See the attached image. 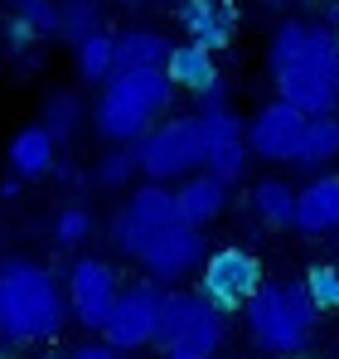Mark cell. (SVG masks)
Masks as SVG:
<instances>
[{"label":"cell","instance_id":"31","mask_svg":"<svg viewBox=\"0 0 339 359\" xmlns=\"http://www.w3.org/2000/svg\"><path fill=\"white\" fill-rule=\"evenodd\" d=\"M199 107H228V83L223 78H214V83L199 93Z\"/></svg>","mask_w":339,"mask_h":359},{"label":"cell","instance_id":"15","mask_svg":"<svg viewBox=\"0 0 339 359\" xmlns=\"http://www.w3.org/2000/svg\"><path fill=\"white\" fill-rule=\"evenodd\" d=\"M5 161H10V170H15V175H25V180L54 175V165H58V141H54V131H49L44 121L20 126V131L10 136V146H5Z\"/></svg>","mask_w":339,"mask_h":359},{"label":"cell","instance_id":"17","mask_svg":"<svg viewBox=\"0 0 339 359\" xmlns=\"http://www.w3.org/2000/svg\"><path fill=\"white\" fill-rule=\"evenodd\" d=\"M165 73L174 78V88L204 93V88L219 78V68H214V49H209V44H199V39L174 44V49H170V59H165Z\"/></svg>","mask_w":339,"mask_h":359},{"label":"cell","instance_id":"32","mask_svg":"<svg viewBox=\"0 0 339 359\" xmlns=\"http://www.w3.org/2000/svg\"><path fill=\"white\" fill-rule=\"evenodd\" d=\"M25 194V175H5L0 180V199H20Z\"/></svg>","mask_w":339,"mask_h":359},{"label":"cell","instance_id":"23","mask_svg":"<svg viewBox=\"0 0 339 359\" xmlns=\"http://www.w3.org/2000/svg\"><path fill=\"white\" fill-rule=\"evenodd\" d=\"M97 184H107V189H121L131 175H141V151H136V141H107V151H102V161H97Z\"/></svg>","mask_w":339,"mask_h":359},{"label":"cell","instance_id":"9","mask_svg":"<svg viewBox=\"0 0 339 359\" xmlns=\"http://www.w3.org/2000/svg\"><path fill=\"white\" fill-rule=\"evenodd\" d=\"M160 306H165V292L155 287V277H151V282L126 287V292L116 297L107 325H102V340L116 345V350H131V355H136V350H146V345H155Z\"/></svg>","mask_w":339,"mask_h":359},{"label":"cell","instance_id":"26","mask_svg":"<svg viewBox=\"0 0 339 359\" xmlns=\"http://www.w3.org/2000/svg\"><path fill=\"white\" fill-rule=\"evenodd\" d=\"M305 287L320 311H339V267L335 262H310L305 267Z\"/></svg>","mask_w":339,"mask_h":359},{"label":"cell","instance_id":"40","mask_svg":"<svg viewBox=\"0 0 339 359\" xmlns=\"http://www.w3.org/2000/svg\"><path fill=\"white\" fill-rule=\"evenodd\" d=\"M335 117H339V112H335Z\"/></svg>","mask_w":339,"mask_h":359},{"label":"cell","instance_id":"14","mask_svg":"<svg viewBox=\"0 0 339 359\" xmlns=\"http://www.w3.org/2000/svg\"><path fill=\"white\" fill-rule=\"evenodd\" d=\"M179 25L189 39L209 44L214 54L233 44V29H237V10L228 0H179Z\"/></svg>","mask_w":339,"mask_h":359},{"label":"cell","instance_id":"29","mask_svg":"<svg viewBox=\"0 0 339 359\" xmlns=\"http://www.w3.org/2000/svg\"><path fill=\"white\" fill-rule=\"evenodd\" d=\"M5 39H10V54H29V44H34V39H44V34H39L25 15H15V20H10V29H5Z\"/></svg>","mask_w":339,"mask_h":359},{"label":"cell","instance_id":"35","mask_svg":"<svg viewBox=\"0 0 339 359\" xmlns=\"http://www.w3.org/2000/svg\"><path fill=\"white\" fill-rule=\"evenodd\" d=\"M330 243H335V252H339V229H335V233H330Z\"/></svg>","mask_w":339,"mask_h":359},{"label":"cell","instance_id":"1","mask_svg":"<svg viewBox=\"0 0 339 359\" xmlns=\"http://www.w3.org/2000/svg\"><path fill=\"white\" fill-rule=\"evenodd\" d=\"M267 68L277 93L300 112H339V29L330 20H282L267 44Z\"/></svg>","mask_w":339,"mask_h":359},{"label":"cell","instance_id":"16","mask_svg":"<svg viewBox=\"0 0 339 359\" xmlns=\"http://www.w3.org/2000/svg\"><path fill=\"white\" fill-rule=\"evenodd\" d=\"M174 194H179L184 224H194V229H209V224L228 209V180L214 175L209 165H204V175H199V170H194V175H184V184H179Z\"/></svg>","mask_w":339,"mask_h":359},{"label":"cell","instance_id":"25","mask_svg":"<svg viewBox=\"0 0 339 359\" xmlns=\"http://www.w3.org/2000/svg\"><path fill=\"white\" fill-rule=\"evenodd\" d=\"M247 161H252V146H247V136H233V141H219V146H209V170H214V175H223L228 184L247 175Z\"/></svg>","mask_w":339,"mask_h":359},{"label":"cell","instance_id":"4","mask_svg":"<svg viewBox=\"0 0 339 359\" xmlns=\"http://www.w3.org/2000/svg\"><path fill=\"white\" fill-rule=\"evenodd\" d=\"M315 316H320V306L310 297L305 277L300 282H262V292L242 306L247 335L267 355H300L310 345Z\"/></svg>","mask_w":339,"mask_h":359},{"label":"cell","instance_id":"5","mask_svg":"<svg viewBox=\"0 0 339 359\" xmlns=\"http://www.w3.org/2000/svg\"><path fill=\"white\" fill-rule=\"evenodd\" d=\"M141 175L146 180H184L194 175L199 165H209V141H204V121L199 112L194 117H170V121H155L141 141Z\"/></svg>","mask_w":339,"mask_h":359},{"label":"cell","instance_id":"21","mask_svg":"<svg viewBox=\"0 0 339 359\" xmlns=\"http://www.w3.org/2000/svg\"><path fill=\"white\" fill-rule=\"evenodd\" d=\"M73 63H78L83 83H107L116 73V34H107V29L88 34L83 44H73Z\"/></svg>","mask_w":339,"mask_h":359},{"label":"cell","instance_id":"36","mask_svg":"<svg viewBox=\"0 0 339 359\" xmlns=\"http://www.w3.org/2000/svg\"><path fill=\"white\" fill-rule=\"evenodd\" d=\"M121 5H136V0H121Z\"/></svg>","mask_w":339,"mask_h":359},{"label":"cell","instance_id":"13","mask_svg":"<svg viewBox=\"0 0 339 359\" xmlns=\"http://www.w3.org/2000/svg\"><path fill=\"white\" fill-rule=\"evenodd\" d=\"M296 229L305 238H330L339 229V175H315L310 184H300Z\"/></svg>","mask_w":339,"mask_h":359},{"label":"cell","instance_id":"34","mask_svg":"<svg viewBox=\"0 0 339 359\" xmlns=\"http://www.w3.org/2000/svg\"><path fill=\"white\" fill-rule=\"evenodd\" d=\"M39 359H73V355H58V350H49V355H39Z\"/></svg>","mask_w":339,"mask_h":359},{"label":"cell","instance_id":"30","mask_svg":"<svg viewBox=\"0 0 339 359\" xmlns=\"http://www.w3.org/2000/svg\"><path fill=\"white\" fill-rule=\"evenodd\" d=\"M73 359H136L131 350H116V345H78Z\"/></svg>","mask_w":339,"mask_h":359},{"label":"cell","instance_id":"2","mask_svg":"<svg viewBox=\"0 0 339 359\" xmlns=\"http://www.w3.org/2000/svg\"><path fill=\"white\" fill-rule=\"evenodd\" d=\"M68 316H73L68 292L58 287L49 267H39L29 257L0 262V340H10V345L54 340L68 325Z\"/></svg>","mask_w":339,"mask_h":359},{"label":"cell","instance_id":"3","mask_svg":"<svg viewBox=\"0 0 339 359\" xmlns=\"http://www.w3.org/2000/svg\"><path fill=\"white\" fill-rule=\"evenodd\" d=\"M174 102V78L165 68H116L102 83L92 126L102 141H141Z\"/></svg>","mask_w":339,"mask_h":359},{"label":"cell","instance_id":"10","mask_svg":"<svg viewBox=\"0 0 339 359\" xmlns=\"http://www.w3.org/2000/svg\"><path fill=\"white\" fill-rule=\"evenodd\" d=\"M116 297H121V282H116V267L102 257H78L73 272H68V306H73V320L83 330H97L107 325Z\"/></svg>","mask_w":339,"mask_h":359},{"label":"cell","instance_id":"33","mask_svg":"<svg viewBox=\"0 0 339 359\" xmlns=\"http://www.w3.org/2000/svg\"><path fill=\"white\" fill-rule=\"evenodd\" d=\"M165 359H204V355H189V350H170Z\"/></svg>","mask_w":339,"mask_h":359},{"label":"cell","instance_id":"22","mask_svg":"<svg viewBox=\"0 0 339 359\" xmlns=\"http://www.w3.org/2000/svg\"><path fill=\"white\" fill-rule=\"evenodd\" d=\"M88 117V107H83V97L78 93H68V88H58L44 97V107H39V121L54 131V141H73L78 136V126Z\"/></svg>","mask_w":339,"mask_h":359},{"label":"cell","instance_id":"37","mask_svg":"<svg viewBox=\"0 0 339 359\" xmlns=\"http://www.w3.org/2000/svg\"><path fill=\"white\" fill-rule=\"evenodd\" d=\"M204 359H219V355H204Z\"/></svg>","mask_w":339,"mask_h":359},{"label":"cell","instance_id":"7","mask_svg":"<svg viewBox=\"0 0 339 359\" xmlns=\"http://www.w3.org/2000/svg\"><path fill=\"white\" fill-rule=\"evenodd\" d=\"M184 224V209H179V194L165 189V180H146L121 209L112 214V243L126 257H141L146 243H155L160 233Z\"/></svg>","mask_w":339,"mask_h":359},{"label":"cell","instance_id":"11","mask_svg":"<svg viewBox=\"0 0 339 359\" xmlns=\"http://www.w3.org/2000/svg\"><path fill=\"white\" fill-rule=\"evenodd\" d=\"M305 121H310V112H300V107L286 102V97L257 107V117L247 121V146H252V156H262V161H272V165L296 161V156H300V141H305Z\"/></svg>","mask_w":339,"mask_h":359},{"label":"cell","instance_id":"24","mask_svg":"<svg viewBox=\"0 0 339 359\" xmlns=\"http://www.w3.org/2000/svg\"><path fill=\"white\" fill-rule=\"evenodd\" d=\"M97 29H102V5H97V0H63V34H58V39L83 44V39L97 34Z\"/></svg>","mask_w":339,"mask_h":359},{"label":"cell","instance_id":"12","mask_svg":"<svg viewBox=\"0 0 339 359\" xmlns=\"http://www.w3.org/2000/svg\"><path fill=\"white\" fill-rule=\"evenodd\" d=\"M136 262H141L146 277H155V282H179V277H189V272L204 262V238H199L194 224H179V229L160 233L155 243H146Z\"/></svg>","mask_w":339,"mask_h":359},{"label":"cell","instance_id":"20","mask_svg":"<svg viewBox=\"0 0 339 359\" xmlns=\"http://www.w3.org/2000/svg\"><path fill=\"white\" fill-rule=\"evenodd\" d=\"M335 156H339V117H335V112H320V117L305 121V141H300L296 165L320 170V165H330Z\"/></svg>","mask_w":339,"mask_h":359},{"label":"cell","instance_id":"27","mask_svg":"<svg viewBox=\"0 0 339 359\" xmlns=\"http://www.w3.org/2000/svg\"><path fill=\"white\" fill-rule=\"evenodd\" d=\"M88 233H92V214H88L83 204H68V209H58V219H54V243L73 248V243H83Z\"/></svg>","mask_w":339,"mask_h":359},{"label":"cell","instance_id":"18","mask_svg":"<svg viewBox=\"0 0 339 359\" xmlns=\"http://www.w3.org/2000/svg\"><path fill=\"white\" fill-rule=\"evenodd\" d=\"M170 44L160 29H121L116 34V68H165Z\"/></svg>","mask_w":339,"mask_h":359},{"label":"cell","instance_id":"6","mask_svg":"<svg viewBox=\"0 0 339 359\" xmlns=\"http://www.w3.org/2000/svg\"><path fill=\"white\" fill-rule=\"evenodd\" d=\"M228 325L223 311L204 292H165V306H160V330H155V350L170 355V350H189V355H214L223 345Z\"/></svg>","mask_w":339,"mask_h":359},{"label":"cell","instance_id":"28","mask_svg":"<svg viewBox=\"0 0 339 359\" xmlns=\"http://www.w3.org/2000/svg\"><path fill=\"white\" fill-rule=\"evenodd\" d=\"M20 15H25L44 39H49V34H63V5H58V0H25Z\"/></svg>","mask_w":339,"mask_h":359},{"label":"cell","instance_id":"19","mask_svg":"<svg viewBox=\"0 0 339 359\" xmlns=\"http://www.w3.org/2000/svg\"><path fill=\"white\" fill-rule=\"evenodd\" d=\"M296 199H300V189H291L286 180H262L252 189V209L267 229H296Z\"/></svg>","mask_w":339,"mask_h":359},{"label":"cell","instance_id":"38","mask_svg":"<svg viewBox=\"0 0 339 359\" xmlns=\"http://www.w3.org/2000/svg\"><path fill=\"white\" fill-rule=\"evenodd\" d=\"M15 5H25V0H15Z\"/></svg>","mask_w":339,"mask_h":359},{"label":"cell","instance_id":"8","mask_svg":"<svg viewBox=\"0 0 339 359\" xmlns=\"http://www.w3.org/2000/svg\"><path fill=\"white\" fill-rule=\"evenodd\" d=\"M199 292L214 301L223 316H233V311H242L247 301L262 292V262L247 248H219V252L204 257Z\"/></svg>","mask_w":339,"mask_h":359},{"label":"cell","instance_id":"39","mask_svg":"<svg viewBox=\"0 0 339 359\" xmlns=\"http://www.w3.org/2000/svg\"><path fill=\"white\" fill-rule=\"evenodd\" d=\"M272 5H277V0H272Z\"/></svg>","mask_w":339,"mask_h":359}]
</instances>
